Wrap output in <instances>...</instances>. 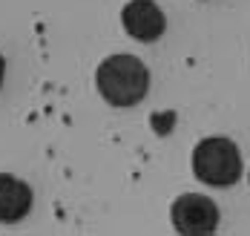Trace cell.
I'll list each match as a JSON object with an SVG mask.
<instances>
[{
	"label": "cell",
	"mask_w": 250,
	"mask_h": 236,
	"mask_svg": "<svg viewBox=\"0 0 250 236\" xmlns=\"http://www.w3.org/2000/svg\"><path fill=\"white\" fill-rule=\"evenodd\" d=\"M3 72H6V61H3V55H0V84H3Z\"/></svg>",
	"instance_id": "obj_7"
},
{
	"label": "cell",
	"mask_w": 250,
	"mask_h": 236,
	"mask_svg": "<svg viewBox=\"0 0 250 236\" xmlns=\"http://www.w3.org/2000/svg\"><path fill=\"white\" fill-rule=\"evenodd\" d=\"M29 210H32V190H29V184L15 179V176H9V173H0V222L3 225L21 222Z\"/></svg>",
	"instance_id": "obj_5"
},
{
	"label": "cell",
	"mask_w": 250,
	"mask_h": 236,
	"mask_svg": "<svg viewBox=\"0 0 250 236\" xmlns=\"http://www.w3.org/2000/svg\"><path fill=\"white\" fill-rule=\"evenodd\" d=\"M170 216H173V228L184 236H204L219 228V208L207 196H196V193L178 196Z\"/></svg>",
	"instance_id": "obj_3"
},
{
	"label": "cell",
	"mask_w": 250,
	"mask_h": 236,
	"mask_svg": "<svg viewBox=\"0 0 250 236\" xmlns=\"http://www.w3.org/2000/svg\"><path fill=\"white\" fill-rule=\"evenodd\" d=\"M95 84L112 107H135L150 89V72L132 55H109L101 61Z\"/></svg>",
	"instance_id": "obj_1"
},
{
	"label": "cell",
	"mask_w": 250,
	"mask_h": 236,
	"mask_svg": "<svg viewBox=\"0 0 250 236\" xmlns=\"http://www.w3.org/2000/svg\"><path fill=\"white\" fill-rule=\"evenodd\" d=\"M193 173L196 179L210 187H230L239 182L242 176V158L239 147L225 138V135H213L196 144L193 150Z\"/></svg>",
	"instance_id": "obj_2"
},
{
	"label": "cell",
	"mask_w": 250,
	"mask_h": 236,
	"mask_svg": "<svg viewBox=\"0 0 250 236\" xmlns=\"http://www.w3.org/2000/svg\"><path fill=\"white\" fill-rule=\"evenodd\" d=\"M150 124H152V130L158 132V135H167V132L173 130V124H175V112H158V115L150 118Z\"/></svg>",
	"instance_id": "obj_6"
},
{
	"label": "cell",
	"mask_w": 250,
	"mask_h": 236,
	"mask_svg": "<svg viewBox=\"0 0 250 236\" xmlns=\"http://www.w3.org/2000/svg\"><path fill=\"white\" fill-rule=\"evenodd\" d=\"M121 23H124L126 35H132L135 41H158L167 29V18L164 12L155 6V0H129L121 12Z\"/></svg>",
	"instance_id": "obj_4"
}]
</instances>
